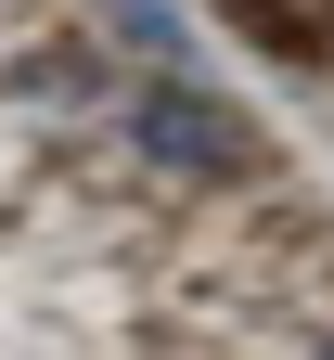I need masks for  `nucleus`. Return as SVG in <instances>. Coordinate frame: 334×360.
Listing matches in <instances>:
<instances>
[{
  "instance_id": "1",
  "label": "nucleus",
  "mask_w": 334,
  "mask_h": 360,
  "mask_svg": "<svg viewBox=\"0 0 334 360\" xmlns=\"http://www.w3.org/2000/svg\"><path fill=\"white\" fill-rule=\"evenodd\" d=\"M103 129L129 142L141 180H167V193H231V180H257V129L231 116V90H206L193 65H141L103 90Z\"/></svg>"
}]
</instances>
